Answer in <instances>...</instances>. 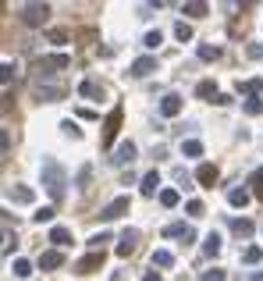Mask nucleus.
<instances>
[{
    "label": "nucleus",
    "mask_w": 263,
    "mask_h": 281,
    "mask_svg": "<svg viewBox=\"0 0 263 281\" xmlns=\"http://www.w3.org/2000/svg\"><path fill=\"white\" fill-rule=\"evenodd\" d=\"M39 175H43V189L50 192V200H54V203H61V200H64V185H68L64 167H61L54 157H43V164H39Z\"/></svg>",
    "instance_id": "1"
},
{
    "label": "nucleus",
    "mask_w": 263,
    "mask_h": 281,
    "mask_svg": "<svg viewBox=\"0 0 263 281\" xmlns=\"http://www.w3.org/2000/svg\"><path fill=\"white\" fill-rule=\"evenodd\" d=\"M18 14H21V21H25V25H32V29H36V25H43V21L50 18V4H21V7H18Z\"/></svg>",
    "instance_id": "2"
},
{
    "label": "nucleus",
    "mask_w": 263,
    "mask_h": 281,
    "mask_svg": "<svg viewBox=\"0 0 263 281\" xmlns=\"http://www.w3.org/2000/svg\"><path fill=\"white\" fill-rule=\"evenodd\" d=\"M121 118H125V107L118 103L111 114H107V121H103V146H111L114 136H118V128H121Z\"/></svg>",
    "instance_id": "3"
},
{
    "label": "nucleus",
    "mask_w": 263,
    "mask_h": 281,
    "mask_svg": "<svg viewBox=\"0 0 263 281\" xmlns=\"http://www.w3.org/2000/svg\"><path fill=\"white\" fill-rule=\"evenodd\" d=\"M71 64V57L68 54H50V57H39L36 61V68H39V75H54V71H61Z\"/></svg>",
    "instance_id": "4"
},
{
    "label": "nucleus",
    "mask_w": 263,
    "mask_h": 281,
    "mask_svg": "<svg viewBox=\"0 0 263 281\" xmlns=\"http://www.w3.org/2000/svg\"><path fill=\"white\" fill-rule=\"evenodd\" d=\"M128 210H132V200L128 196H118L114 203H107V207L100 210V217H103V221H118V217H125Z\"/></svg>",
    "instance_id": "5"
},
{
    "label": "nucleus",
    "mask_w": 263,
    "mask_h": 281,
    "mask_svg": "<svg viewBox=\"0 0 263 281\" xmlns=\"http://www.w3.org/2000/svg\"><path fill=\"white\" fill-rule=\"evenodd\" d=\"M7 200L18 203V207H29V203L36 200V192H32L29 185H7Z\"/></svg>",
    "instance_id": "6"
},
{
    "label": "nucleus",
    "mask_w": 263,
    "mask_h": 281,
    "mask_svg": "<svg viewBox=\"0 0 263 281\" xmlns=\"http://www.w3.org/2000/svg\"><path fill=\"white\" fill-rule=\"evenodd\" d=\"M135 153H139V149H135V142H121V146L114 149L111 164H114V167H125V164H132V160H135Z\"/></svg>",
    "instance_id": "7"
},
{
    "label": "nucleus",
    "mask_w": 263,
    "mask_h": 281,
    "mask_svg": "<svg viewBox=\"0 0 263 281\" xmlns=\"http://www.w3.org/2000/svg\"><path fill=\"white\" fill-rule=\"evenodd\" d=\"M160 114H164V118H178V114H182V96H178V93H167V96L160 100Z\"/></svg>",
    "instance_id": "8"
},
{
    "label": "nucleus",
    "mask_w": 263,
    "mask_h": 281,
    "mask_svg": "<svg viewBox=\"0 0 263 281\" xmlns=\"http://www.w3.org/2000/svg\"><path fill=\"white\" fill-rule=\"evenodd\" d=\"M164 239H182V242L189 246V242L196 239V231H192L189 224H167V228H164Z\"/></svg>",
    "instance_id": "9"
},
{
    "label": "nucleus",
    "mask_w": 263,
    "mask_h": 281,
    "mask_svg": "<svg viewBox=\"0 0 263 281\" xmlns=\"http://www.w3.org/2000/svg\"><path fill=\"white\" fill-rule=\"evenodd\" d=\"M100 267H103V253H89V256H82V260L75 264L78 274H93V271H100Z\"/></svg>",
    "instance_id": "10"
},
{
    "label": "nucleus",
    "mask_w": 263,
    "mask_h": 281,
    "mask_svg": "<svg viewBox=\"0 0 263 281\" xmlns=\"http://www.w3.org/2000/svg\"><path fill=\"white\" fill-rule=\"evenodd\" d=\"M135 246H139V231H121V239H118V256H132L135 253Z\"/></svg>",
    "instance_id": "11"
},
{
    "label": "nucleus",
    "mask_w": 263,
    "mask_h": 281,
    "mask_svg": "<svg viewBox=\"0 0 263 281\" xmlns=\"http://www.w3.org/2000/svg\"><path fill=\"white\" fill-rule=\"evenodd\" d=\"M217 175H221V171H217L213 164H199V171H196V182L203 185V189H213V182H217Z\"/></svg>",
    "instance_id": "12"
},
{
    "label": "nucleus",
    "mask_w": 263,
    "mask_h": 281,
    "mask_svg": "<svg viewBox=\"0 0 263 281\" xmlns=\"http://www.w3.org/2000/svg\"><path fill=\"white\" fill-rule=\"evenodd\" d=\"M64 264V256L57 253V249H47V253H39V271H57Z\"/></svg>",
    "instance_id": "13"
},
{
    "label": "nucleus",
    "mask_w": 263,
    "mask_h": 281,
    "mask_svg": "<svg viewBox=\"0 0 263 281\" xmlns=\"http://www.w3.org/2000/svg\"><path fill=\"white\" fill-rule=\"evenodd\" d=\"M157 71V57H139V61H132V75L135 78H146V75H153Z\"/></svg>",
    "instance_id": "14"
},
{
    "label": "nucleus",
    "mask_w": 263,
    "mask_h": 281,
    "mask_svg": "<svg viewBox=\"0 0 263 281\" xmlns=\"http://www.w3.org/2000/svg\"><path fill=\"white\" fill-rule=\"evenodd\" d=\"M164 189H160V175L157 171H149V175H142V196H160Z\"/></svg>",
    "instance_id": "15"
},
{
    "label": "nucleus",
    "mask_w": 263,
    "mask_h": 281,
    "mask_svg": "<svg viewBox=\"0 0 263 281\" xmlns=\"http://www.w3.org/2000/svg\"><path fill=\"white\" fill-rule=\"evenodd\" d=\"M228 224H231V231H235L238 239H249V235H253V221H249V217H231Z\"/></svg>",
    "instance_id": "16"
},
{
    "label": "nucleus",
    "mask_w": 263,
    "mask_h": 281,
    "mask_svg": "<svg viewBox=\"0 0 263 281\" xmlns=\"http://www.w3.org/2000/svg\"><path fill=\"white\" fill-rule=\"evenodd\" d=\"M238 93H242V96H260L263 93V75L249 78V82H238Z\"/></svg>",
    "instance_id": "17"
},
{
    "label": "nucleus",
    "mask_w": 263,
    "mask_h": 281,
    "mask_svg": "<svg viewBox=\"0 0 263 281\" xmlns=\"http://www.w3.org/2000/svg\"><path fill=\"white\" fill-rule=\"evenodd\" d=\"M196 96L199 100H210V96L217 100V96H221V93H217V82H213V78H203V82L196 85Z\"/></svg>",
    "instance_id": "18"
},
{
    "label": "nucleus",
    "mask_w": 263,
    "mask_h": 281,
    "mask_svg": "<svg viewBox=\"0 0 263 281\" xmlns=\"http://www.w3.org/2000/svg\"><path fill=\"white\" fill-rule=\"evenodd\" d=\"M50 242H54V246H71V231L61 228V224H57V228H50Z\"/></svg>",
    "instance_id": "19"
},
{
    "label": "nucleus",
    "mask_w": 263,
    "mask_h": 281,
    "mask_svg": "<svg viewBox=\"0 0 263 281\" xmlns=\"http://www.w3.org/2000/svg\"><path fill=\"white\" fill-rule=\"evenodd\" d=\"M203 253H206V256H217V253H221V235H217V231H210V235H206Z\"/></svg>",
    "instance_id": "20"
},
{
    "label": "nucleus",
    "mask_w": 263,
    "mask_h": 281,
    "mask_svg": "<svg viewBox=\"0 0 263 281\" xmlns=\"http://www.w3.org/2000/svg\"><path fill=\"white\" fill-rule=\"evenodd\" d=\"M153 267H174V253L171 249H157L153 253Z\"/></svg>",
    "instance_id": "21"
},
{
    "label": "nucleus",
    "mask_w": 263,
    "mask_h": 281,
    "mask_svg": "<svg viewBox=\"0 0 263 281\" xmlns=\"http://www.w3.org/2000/svg\"><path fill=\"white\" fill-rule=\"evenodd\" d=\"M178 200H182V196H178V189H164V192H160V207H167V210H174V207H178Z\"/></svg>",
    "instance_id": "22"
},
{
    "label": "nucleus",
    "mask_w": 263,
    "mask_h": 281,
    "mask_svg": "<svg viewBox=\"0 0 263 281\" xmlns=\"http://www.w3.org/2000/svg\"><path fill=\"white\" fill-rule=\"evenodd\" d=\"M228 203H231V207H246V203H249V189H231V192H228Z\"/></svg>",
    "instance_id": "23"
},
{
    "label": "nucleus",
    "mask_w": 263,
    "mask_h": 281,
    "mask_svg": "<svg viewBox=\"0 0 263 281\" xmlns=\"http://www.w3.org/2000/svg\"><path fill=\"white\" fill-rule=\"evenodd\" d=\"M11 274H14V278H29V274H32V264H29V260H21V256H18V260H14V264H11Z\"/></svg>",
    "instance_id": "24"
},
{
    "label": "nucleus",
    "mask_w": 263,
    "mask_h": 281,
    "mask_svg": "<svg viewBox=\"0 0 263 281\" xmlns=\"http://www.w3.org/2000/svg\"><path fill=\"white\" fill-rule=\"evenodd\" d=\"M206 11H210V7H206V4H185V7H182V14H189V18H206Z\"/></svg>",
    "instance_id": "25"
},
{
    "label": "nucleus",
    "mask_w": 263,
    "mask_h": 281,
    "mask_svg": "<svg viewBox=\"0 0 263 281\" xmlns=\"http://www.w3.org/2000/svg\"><path fill=\"white\" fill-rule=\"evenodd\" d=\"M246 114H249V118H260L263 114V100L260 96H249V100H246Z\"/></svg>",
    "instance_id": "26"
},
{
    "label": "nucleus",
    "mask_w": 263,
    "mask_h": 281,
    "mask_svg": "<svg viewBox=\"0 0 263 281\" xmlns=\"http://www.w3.org/2000/svg\"><path fill=\"white\" fill-rule=\"evenodd\" d=\"M54 213H57L54 207H39V210L32 213V221H36V224H50V221H54Z\"/></svg>",
    "instance_id": "27"
},
{
    "label": "nucleus",
    "mask_w": 263,
    "mask_h": 281,
    "mask_svg": "<svg viewBox=\"0 0 263 281\" xmlns=\"http://www.w3.org/2000/svg\"><path fill=\"white\" fill-rule=\"evenodd\" d=\"M217 57H221V47H210V43L199 47V61H217Z\"/></svg>",
    "instance_id": "28"
},
{
    "label": "nucleus",
    "mask_w": 263,
    "mask_h": 281,
    "mask_svg": "<svg viewBox=\"0 0 263 281\" xmlns=\"http://www.w3.org/2000/svg\"><path fill=\"white\" fill-rule=\"evenodd\" d=\"M78 93H82V96H100L103 89H100V82H93V78H85V82L78 85Z\"/></svg>",
    "instance_id": "29"
},
{
    "label": "nucleus",
    "mask_w": 263,
    "mask_h": 281,
    "mask_svg": "<svg viewBox=\"0 0 263 281\" xmlns=\"http://www.w3.org/2000/svg\"><path fill=\"white\" fill-rule=\"evenodd\" d=\"M182 153H185V157H203V142H199V139L182 142Z\"/></svg>",
    "instance_id": "30"
},
{
    "label": "nucleus",
    "mask_w": 263,
    "mask_h": 281,
    "mask_svg": "<svg viewBox=\"0 0 263 281\" xmlns=\"http://www.w3.org/2000/svg\"><path fill=\"white\" fill-rule=\"evenodd\" d=\"M174 36H178L182 43H189V39H192V25H189V21H178V25H174Z\"/></svg>",
    "instance_id": "31"
},
{
    "label": "nucleus",
    "mask_w": 263,
    "mask_h": 281,
    "mask_svg": "<svg viewBox=\"0 0 263 281\" xmlns=\"http://www.w3.org/2000/svg\"><path fill=\"white\" fill-rule=\"evenodd\" d=\"M160 43H164V36H160V29H157V32H146V36H142V47H149V50H157Z\"/></svg>",
    "instance_id": "32"
},
{
    "label": "nucleus",
    "mask_w": 263,
    "mask_h": 281,
    "mask_svg": "<svg viewBox=\"0 0 263 281\" xmlns=\"http://www.w3.org/2000/svg\"><path fill=\"white\" fill-rule=\"evenodd\" d=\"M242 260H246V264H260V260H263V249H260V246H249V249L242 253Z\"/></svg>",
    "instance_id": "33"
},
{
    "label": "nucleus",
    "mask_w": 263,
    "mask_h": 281,
    "mask_svg": "<svg viewBox=\"0 0 263 281\" xmlns=\"http://www.w3.org/2000/svg\"><path fill=\"white\" fill-rule=\"evenodd\" d=\"M249 185H253V192H256V196H263V167H256V171H253Z\"/></svg>",
    "instance_id": "34"
},
{
    "label": "nucleus",
    "mask_w": 263,
    "mask_h": 281,
    "mask_svg": "<svg viewBox=\"0 0 263 281\" xmlns=\"http://www.w3.org/2000/svg\"><path fill=\"white\" fill-rule=\"evenodd\" d=\"M61 128H64V136H71V139H82V128L75 121H61Z\"/></svg>",
    "instance_id": "35"
},
{
    "label": "nucleus",
    "mask_w": 263,
    "mask_h": 281,
    "mask_svg": "<svg viewBox=\"0 0 263 281\" xmlns=\"http://www.w3.org/2000/svg\"><path fill=\"white\" fill-rule=\"evenodd\" d=\"M185 210L192 213V217H203V210H206V207H203V200H189V203H185Z\"/></svg>",
    "instance_id": "36"
},
{
    "label": "nucleus",
    "mask_w": 263,
    "mask_h": 281,
    "mask_svg": "<svg viewBox=\"0 0 263 281\" xmlns=\"http://www.w3.org/2000/svg\"><path fill=\"white\" fill-rule=\"evenodd\" d=\"M89 178H93V167H89V164H85V167H82V171H78V185H82V189H85V185H89Z\"/></svg>",
    "instance_id": "37"
},
{
    "label": "nucleus",
    "mask_w": 263,
    "mask_h": 281,
    "mask_svg": "<svg viewBox=\"0 0 263 281\" xmlns=\"http://www.w3.org/2000/svg\"><path fill=\"white\" fill-rule=\"evenodd\" d=\"M11 253H14V235L4 231V256H11Z\"/></svg>",
    "instance_id": "38"
},
{
    "label": "nucleus",
    "mask_w": 263,
    "mask_h": 281,
    "mask_svg": "<svg viewBox=\"0 0 263 281\" xmlns=\"http://www.w3.org/2000/svg\"><path fill=\"white\" fill-rule=\"evenodd\" d=\"M14 64H11V61H4V85H11V78H14Z\"/></svg>",
    "instance_id": "39"
},
{
    "label": "nucleus",
    "mask_w": 263,
    "mask_h": 281,
    "mask_svg": "<svg viewBox=\"0 0 263 281\" xmlns=\"http://www.w3.org/2000/svg\"><path fill=\"white\" fill-rule=\"evenodd\" d=\"M203 281H224V271H221V267H213V271H206V274H203Z\"/></svg>",
    "instance_id": "40"
},
{
    "label": "nucleus",
    "mask_w": 263,
    "mask_h": 281,
    "mask_svg": "<svg viewBox=\"0 0 263 281\" xmlns=\"http://www.w3.org/2000/svg\"><path fill=\"white\" fill-rule=\"evenodd\" d=\"M50 39H54V43H68V32L64 29H50Z\"/></svg>",
    "instance_id": "41"
},
{
    "label": "nucleus",
    "mask_w": 263,
    "mask_h": 281,
    "mask_svg": "<svg viewBox=\"0 0 263 281\" xmlns=\"http://www.w3.org/2000/svg\"><path fill=\"white\" fill-rule=\"evenodd\" d=\"M142 281H160V274H157V271H146V274H142Z\"/></svg>",
    "instance_id": "42"
},
{
    "label": "nucleus",
    "mask_w": 263,
    "mask_h": 281,
    "mask_svg": "<svg viewBox=\"0 0 263 281\" xmlns=\"http://www.w3.org/2000/svg\"><path fill=\"white\" fill-rule=\"evenodd\" d=\"M253 281H263V271H256V274H253Z\"/></svg>",
    "instance_id": "43"
}]
</instances>
